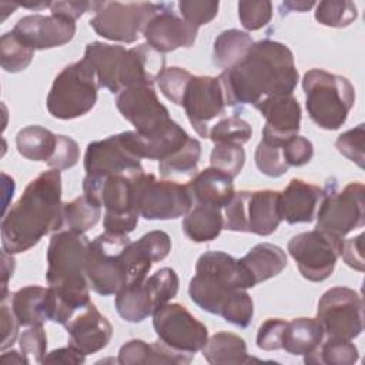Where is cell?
<instances>
[{"label":"cell","mask_w":365,"mask_h":365,"mask_svg":"<svg viewBox=\"0 0 365 365\" xmlns=\"http://www.w3.org/2000/svg\"><path fill=\"white\" fill-rule=\"evenodd\" d=\"M11 31L31 50H47L68 43L76 34V21L54 14H30L21 17Z\"/></svg>","instance_id":"ffe728a7"},{"label":"cell","mask_w":365,"mask_h":365,"mask_svg":"<svg viewBox=\"0 0 365 365\" xmlns=\"http://www.w3.org/2000/svg\"><path fill=\"white\" fill-rule=\"evenodd\" d=\"M224 228V217L220 208L197 204L182 220L184 234L194 242L215 240Z\"/></svg>","instance_id":"1f68e13d"},{"label":"cell","mask_w":365,"mask_h":365,"mask_svg":"<svg viewBox=\"0 0 365 365\" xmlns=\"http://www.w3.org/2000/svg\"><path fill=\"white\" fill-rule=\"evenodd\" d=\"M78 157V144L67 135H57L56 150L51 158L47 161V165L54 170H68L77 164Z\"/></svg>","instance_id":"816d5d0a"},{"label":"cell","mask_w":365,"mask_h":365,"mask_svg":"<svg viewBox=\"0 0 365 365\" xmlns=\"http://www.w3.org/2000/svg\"><path fill=\"white\" fill-rule=\"evenodd\" d=\"M153 327L160 342L182 354L194 355L208 339L207 327L175 302H167L153 312Z\"/></svg>","instance_id":"2e32d148"},{"label":"cell","mask_w":365,"mask_h":365,"mask_svg":"<svg viewBox=\"0 0 365 365\" xmlns=\"http://www.w3.org/2000/svg\"><path fill=\"white\" fill-rule=\"evenodd\" d=\"M252 44L254 40L248 33L237 29L224 30L214 40L212 61L222 71L228 70L245 57Z\"/></svg>","instance_id":"836d02e7"},{"label":"cell","mask_w":365,"mask_h":365,"mask_svg":"<svg viewBox=\"0 0 365 365\" xmlns=\"http://www.w3.org/2000/svg\"><path fill=\"white\" fill-rule=\"evenodd\" d=\"M282 154L289 167H301L311 161L314 145L308 138L295 134L284 141Z\"/></svg>","instance_id":"f907efd6"},{"label":"cell","mask_w":365,"mask_h":365,"mask_svg":"<svg viewBox=\"0 0 365 365\" xmlns=\"http://www.w3.org/2000/svg\"><path fill=\"white\" fill-rule=\"evenodd\" d=\"M362 238L364 235L359 234L355 238L344 240L341 257L344 258L345 264L351 268L362 272L364 271V254H362Z\"/></svg>","instance_id":"6f0895ef"},{"label":"cell","mask_w":365,"mask_h":365,"mask_svg":"<svg viewBox=\"0 0 365 365\" xmlns=\"http://www.w3.org/2000/svg\"><path fill=\"white\" fill-rule=\"evenodd\" d=\"M254 107L267 120V124L262 128L264 135L285 140L298 134L301 123V106L292 94L268 97L257 103Z\"/></svg>","instance_id":"cb8c5ba5"},{"label":"cell","mask_w":365,"mask_h":365,"mask_svg":"<svg viewBox=\"0 0 365 365\" xmlns=\"http://www.w3.org/2000/svg\"><path fill=\"white\" fill-rule=\"evenodd\" d=\"M171 9L173 4L165 3L143 31L147 44L161 54L181 47L190 48L197 40L198 29L177 16Z\"/></svg>","instance_id":"44dd1931"},{"label":"cell","mask_w":365,"mask_h":365,"mask_svg":"<svg viewBox=\"0 0 365 365\" xmlns=\"http://www.w3.org/2000/svg\"><path fill=\"white\" fill-rule=\"evenodd\" d=\"M84 361H86V354L70 344L68 346L58 348V349H54V351L46 354L41 364H76V365H78V364H84Z\"/></svg>","instance_id":"680465c9"},{"label":"cell","mask_w":365,"mask_h":365,"mask_svg":"<svg viewBox=\"0 0 365 365\" xmlns=\"http://www.w3.org/2000/svg\"><path fill=\"white\" fill-rule=\"evenodd\" d=\"M130 238L104 231L88 245L86 272L90 288L98 295L117 294L128 285L125 248Z\"/></svg>","instance_id":"9c48e42d"},{"label":"cell","mask_w":365,"mask_h":365,"mask_svg":"<svg viewBox=\"0 0 365 365\" xmlns=\"http://www.w3.org/2000/svg\"><path fill=\"white\" fill-rule=\"evenodd\" d=\"M202 356L211 365H238L251 362L245 341L232 332H217L202 346Z\"/></svg>","instance_id":"4dcf8cb0"},{"label":"cell","mask_w":365,"mask_h":365,"mask_svg":"<svg viewBox=\"0 0 365 365\" xmlns=\"http://www.w3.org/2000/svg\"><path fill=\"white\" fill-rule=\"evenodd\" d=\"M282 217L279 192L272 190L238 191L225 205L224 228L230 231L271 235L277 231Z\"/></svg>","instance_id":"30bf717a"},{"label":"cell","mask_w":365,"mask_h":365,"mask_svg":"<svg viewBox=\"0 0 365 365\" xmlns=\"http://www.w3.org/2000/svg\"><path fill=\"white\" fill-rule=\"evenodd\" d=\"M178 277L173 268L164 267L145 278V285L153 297L155 308L167 304L178 292Z\"/></svg>","instance_id":"ee69618b"},{"label":"cell","mask_w":365,"mask_h":365,"mask_svg":"<svg viewBox=\"0 0 365 365\" xmlns=\"http://www.w3.org/2000/svg\"><path fill=\"white\" fill-rule=\"evenodd\" d=\"M84 58L96 71L100 87L113 94L134 86H153L165 68L164 54L147 43L133 48L93 41L86 46Z\"/></svg>","instance_id":"5b68a950"},{"label":"cell","mask_w":365,"mask_h":365,"mask_svg":"<svg viewBox=\"0 0 365 365\" xmlns=\"http://www.w3.org/2000/svg\"><path fill=\"white\" fill-rule=\"evenodd\" d=\"M98 87L94 68L83 57L57 74L47 96V110L60 120L81 117L94 107Z\"/></svg>","instance_id":"52a82bcc"},{"label":"cell","mask_w":365,"mask_h":365,"mask_svg":"<svg viewBox=\"0 0 365 365\" xmlns=\"http://www.w3.org/2000/svg\"><path fill=\"white\" fill-rule=\"evenodd\" d=\"M358 17L356 6L348 0L319 1L315 9L318 23L328 27H346Z\"/></svg>","instance_id":"60d3db41"},{"label":"cell","mask_w":365,"mask_h":365,"mask_svg":"<svg viewBox=\"0 0 365 365\" xmlns=\"http://www.w3.org/2000/svg\"><path fill=\"white\" fill-rule=\"evenodd\" d=\"M251 135H252L251 125L245 120L237 115L220 120L217 124H214L210 128V133H208V138L214 144L230 143V144L242 145L251 138Z\"/></svg>","instance_id":"b9f144b4"},{"label":"cell","mask_w":365,"mask_h":365,"mask_svg":"<svg viewBox=\"0 0 365 365\" xmlns=\"http://www.w3.org/2000/svg\"><path fill=\"white\" fill-rule=\"evenodd\" d=\"M324 329L317 318H294L287 321L282 349L291 355H308L314 352L322 342Z\"/></svg>","instance_id":"f546056e"},{"label":"cell","mask_w":365,"mask_h":365,"mask_svg":"<svg viewBox=\"0 0 365 365\" xmlns=\"http://www.w3.org/2000/svg\"><path fill=\"white\" fill-rule=\"evenodd\" d=\"M19 321L11 309L6 304V299H1V331H3V339H1V351L11 346L16 342L17 334H19Z\"/></svg>","instance_id":"9f6ffc18"},{"label":"cell","mask_w":365,"mask_h":365,"mask_svg":"<svg viewBox=\"0 0 365 365\" xmlns=\"http://www.w3.org/2000/svg\"><path fill=\"white\" fill-rule=\"evenodd\" d=\"M34 56V50L21 43L13 31H7L0 38L1 67L7 73H17L29 67Z\"/></svg>","instance_id":"ab89813d"},{"label":"cell","mask_w":365,"mask_h":365,"mask_svg":"<svg viewBox=\"0 0 365 365\" xmlns=\"http://www.w3.org/2000/svg\"><path fill=\"white\" fill-rule=\"evenodd\" d=\"M244 163H245V151L242 145H238V144H230V143L215 144L210 155L211 167L228 174L232 178H235L241 173Z\"/></svg>","instance_id":"7bdbcfd3"},{"label":"cell","mask_w":365,"mask_h":365,"mask_svg":"<svg viewBox=\"0 0 365 365\" xmlns=\"http://www.w3.org/2000/svg\"><path fill=\"white\" fill-rule=\"evenodd\" d=\"M225 97L218 77L192 76L182 100L185 114L194 130L208 138L210 121L225 111Z\"/></svg>","instance_id":"d6986e66"},{"label":"cell","mask_w":365,"mask_h":365,"mask_svg":"<svg viewBox=\"0 0 365 365\" xmlns=\"http://www.w3.org/2000/svg\"><path fill=\"white\" fill-rule=\"evenodd\" d=\"M285 140L262 134L254 155L255 165L262 174L277 178L288 171L289 165L282 154V144Z\"/></svg>","instance_id":"f35d334b"},{"label":"cell","mask_w":365,"mask_h":365,"mask_svg":"<svg viewBox=\"0 0 365 365\" xmlns=\"http://www.w3.org/2000/svg\"><path fill=\"white\" fill-rule=\"evenodd\" d=\"M192 74L181 67H167L164 68L158 77L157 84L161 90V93L174 104L182 106L184 94L187 90V86L191 80Z\"/></svg>","instance_id":"f6af8a7d"},{"label":"cell","mask_w":365,"mask_h":365,"mask_svg":"<svg viewBox=\"0 0 365 365\" xmlns=\"http://www.w3.org/2000/svg\"><path fill=\"white\" fill-rule=\"evenodd\" d=\"M164 6L165 3L100 1L94 17L90 20V26L98 36L107 40L134 43L143 34L148 21Z\"/></svg>","instance_id":"4fadbf2b"},{"label":"cell","mask_w":365,"mask_h":365,"mask_svg":"<svg viewBox=\"0 0 365 365\" xmlns=\"http://www.w3.org/2000/svg\"><path fill=\"white\" fill-rule=\"evenodd\" d=\"M90 241L81 232L68 230L51 235L46 278L54 298L53 321L64 325L70 317L90 302V282L86 272Z\"/></svg>","instance_id":"277c9868"},{"label":"cell","mask_w":365,"mask_h":365,"mask_svg":"<svg viewBox=\"0 0 365 365\" xmlns=\"http://www.w3.org/2000/svg\"><path fill=\"white\" fill-rule=\"evenodd\" d=\"M287 321L279 318H269L264 321L257 332V346L262 351L282 349V336Z\"/></svg>","instance_id":"f5cc1de1"},{"label":"cell","mask_w":365,"mask_h":365,"mask_svg":"<svg viewBox=\"0 0 365 365\" xmlns=\"http://www.w3.org/2000/svg\"><path fill=\"white\" fill-rule=\"evenodd\" d=\"M60 170L38 174L24 188L20 200L4 212L1 245L9 254L34 247L44 235L63 228Z\"/></svg>","instance_id":"3957f363"},{"label":"cell","mask_w":365,"mask_h":365,"mask_svg":"<svg viewBox=\"0 0 365 365\" xmlns=\"http://www.w3.org/2000/svg\"><path fill=\"white\" fill-rule=\"evenodd\" d=\"M84 170L87 177H107L114 174L135 177L144 173L141 158L130 150L121 133L90 143L84 154Z\"/></svg>","instance_id":"e0dca14e"},{"label":"cell","mask_w":365,"mask_h":365,"mask_svg":"<svg viewBox=\"0 0 365 365\" xmlns=\"http://www.w3.org/2000/svg\"><path fill=\"white\" fill-rule=\"evenodd\" d=\"M322 197V188L299 178H292L279 192V211L288 224L311 222Z\"/></svg>","instance_id":"d4e9b609"},{"label":"cell","mask_w":365,"mask_h":365,"mask_svg":"<svg viewBox=\"0 0 365 365\" xmlns=\"http://www.w3.org/2000/svg\"><path fill=\"white\" fill-rule=\"evenodd\" d=\"M250 278L252 287L278 275L287 267L285 251L271 242L254 245L241 259H238Z\"/></svg>","instance_id":"83f0119b"},{"label":"cell","mask_w":365,"mask_h":365,"mask_svg":"<svg viewBox=\"0 0 365 365\" xmlns=\"http://www.w3.org/2000/svg\"><path fill=\"white\" fill-rule=\"evenodd\" d=\"M101 217V205L83 194L70 202L63 204V228L84 234L93 228Z\"/></svg>","instance_id":"d590c367"},{"label":"cell","mask_w":365,"mask_h":365,"mask_svg":"<svg viewBox=\"0 0 365 365\" xmlns=\"http://www.w3.org/2000/svg\"><path fill=\"white\" fill-rule=\"evenodd\" d=\"M0 361L4 364H30V361L21 352L13 349L10 352H3Z\"/></svg>","instance_id":"6125c7cd"},{"label":"cell","mask_w":365,"mask_h":365,"mask_svg":"<svg viewBox=\"0 0 365 365\" xmlns=\"http://www.w3.org/2000/svg\"><path fill=\"white\" fill-rule=\"evenodd\" d=\"M228 174L208 167L197 173L187 184L192 201L200 205H210L215 208L225 207L234 197V182Z\"/></svg>","instance_id":"4316f807"},{"label":"cell","mask_w":365,"mask_h":365,"mask_svg":"<svg viewBox=\"0 0 365 365\" xmlns=\"http://www.w3.org/2000/svg\"><path fill=\"white\" fill-rule=\"evenodd\" d=\"M248 288H252V284L238 259L222 251H207L197 261L188 294L201 309L220 315L235 327L247 328L254 315Z\"/></svg>","instance_id":"7a4b0ae2"},{"label":"cell","mask_w":365,"mask_h":365,"mask_svg":"<svg viewBox=\"0 0 365 365\" xmlns=\"http://www.w3.org/2000/svg\"><path fill=\"white\" fill-rule=\"evenodd\" d=\"M70 335V344L86 355L106 348L113 336L110 321L100 314L93 302L78 308L64 324Z\"/></svg>","instance_id":"7402d4cb"},{"label":"cell","mask_w":365,"mask_h":365,"mask_svg":"<svg viewBox=\"0 0 365 365\" xmlns=\"http://www.w3.org/2000/svg\"><path fill=\"white\" fill-rule=\"evenodd\" d=\"M220 3L214 0H181L178 3L182 19L194 27L208 24L218 13Z\"/></svg>","instance_id":"7dc6e473"},{"label":"cell","mask_w":365,"mask_h":365,"mask_svg":"<svg viewBox=\"0 0 365 365\" xmlns=\"http://www.w3.org/2000/svg\"><path fill=\"white\" fill-rule=\"evenodd\" d=\"M100 1H84V0H68V1H53L50 6L51 14L61 16L70 20H77L81 14L90 10H97Z\"/></svg>","instance_id":"11a10c76"},{"label":"cell","mask_w":365,"mask_h":365,"mask_svg":"<svg viewBox=\"0 0 365 365\" xmlns=\"http://www.w3.org/2000/svg\"><path fill=\"white\" fill-rule=\"evenodd\" d=\"M201 155V144L198 140L188 137V140L175 150L165 160L158 163V171L164 178L184 177L195 174Z\"/></svg>","instance_id":"8d00e7d4"},{"label":"cell","mask_w":365,"mask_h":365,"mask_svg":"<svg viewBox=\"0 0 365 365\" xmlns=\"http://www.w3.org/2000/svg\"><path fill=\"white\" fill-rule=\"evenodd\" d=\"M314 6H315L314 1H284L281 4V9H285L287 13H289V11L304 13V11H308Z\"/></svg>","instance_id":"94428289"},{"label":"cell","mask_w":365,"mask_h":365,"mask_svg":"<svg viewBox=\"0 0 365 365\" xmlns=\"http://www.w3.org/2000/svg\"><path fill=\"white\" fill-rule=\"evenodd\" d=\"M191 354L177 352L163 342L147 344L141 339H130L118 352L117 362L121 365H140V364H190Z\"/></svg>","instance_id":"f1b7e54d"},{"label":"cell","mask_w":365,"mask_h":365,"mask_svg":"<svg viewBox=\"0 0 365 365\" xmlns=\"http://www.w3.org/2000/svg\"><path fill=\"white\" fill-rule=\"evenodd\" d=\"M135 177L123 174L84 177V194L97 201L106 210L103 224L107 232L127 235L137 227L140 214L135 207Z\"/></svg>","instance_id":"ba28073f"},{"label":"cell","mask_w":365,"mask_h":365,"mask_svg":"<svg viewBox=\"0 0 365 365\" xmlns=\"http://www.w3.org/2000/svg\"><path fill=\"white\" fill-rule=\"evenodd\" d=\"M115 309L128 322H141L153 315L157 308L145 285V279L120 289L115 294Z\"/></svg>","instance_id":"d6a6232c"},{"label":"cell","mask_w":365,"mask_h":365,"mask_svg":"<svg viewBox=\"0 0 365 365\" xmlns=\"http://www.w3.org/2000/svg\"><path fill=\"white\" fill-rule=\"evenodd\" d=\"M342 244L344 238L312 230L294 235L288 242V252L305 279L321 282L334 272Z\"/></svg>","instance_id":"5bb4252c"},{"label":"cell","mask_w":365,"mask_h":365,"mask_svg":"<svg viewBox=\"0 0 365 365\" xmlns=\"http://www.w3.org/2000/svg\"><path fill=\"white\" fill-rule=\"evenodd\" d=\"M57 134L40 125L21 128L16 135L17 151L27 160L48 161L54 154Z\"/></svg>","instance_id":"e575fe53"},{"label":"cell","mask_w":365,"mask_h":365,"mask_svg":"<svg viewBox=\"0 0 365 365\" xmlns=\"http://www.w3.org/2000/svg\"><path fill=\"white\" fill-rule=\"evenodd\" d=\"M137 244L143 248V251L153 262L164 259L171 251V240L168 234L160 230L144 234L141 238L137 240Z\"/></svg>","instance_id":"db71d44e"},{"label":"cell","mask_w":365,"mask_h":365,"mask_svg":"<svg viewBox=\"0 0 365 365\" xmlns=\"http://www.w3.org/2000/svg\"><path fill=\"white\" fill-rule=\"evenodd\" d=\"M121 115L143 135L161 130L171 121L167 107L158 100L153 86H134L124 88L115 98Z\"/></svg>","instance_id":"ac0fdd59"},{"label":"cell","mask_w":365,"mask_h":365,"mask_svg":"<svg viewBox=\"0 0 365 365\" xmlns=\"http://www.w3.org/2000/svg\"><path fill=\"white\" fill-rule=\"evenodd\" d=\"M20 352L31 362L41 364L47 354V336L43 325H33L19 336Z\"/></svg>","instance_id":"c3c4849f"},{"label":"cell","mask_w":365,"mask_h":365,"mask_svg":"<svg viewBox=\"0 0 365 365\" xmlns=\"http://www.w3.org/2000/svg\"><path fill=\"white\" fill-rule=\"evenodd\" d=\"M365 188L362 182H349L338 190L331 181L322 190L317 211V227L322 232L344 238L355 228L365 224Z\"/></svg>","instance_id":"8fae6325"},{"label":"cell","mask_w":365,"mask_h":365,"mask_svg":"<svg viewBox=\"0 0 365 365\" xmlns=\"http://www.w3.org/2000/svg\"><path fill=\"white\" fill-rule=\"evenodd\" d=\"M364 143L365 127L364 124H358L355 128L342 133L336 138L335 147L342 155L358 164V167L364 168Z\"/></svg>","instance_id":"681fc988"},{"label":"cell","mask_w":365,"mask_h":365,"mask_svg":"<svg viewBox=\"0 0 365 365\" xmlns=\"http://www.w3.org/2000/svg\"><path fill=\"white\" fill-rule=\"evenodd\" d=\"M238 17L244 29L254 31L267 26L272 17L271 1H240Z\"/></svg>","instance_id":"bcb514c9"},{"label":"cell","mask_w":365,"mask_h":365,"mask_svg":"<svg viewBox=\"0 0 365 365\" xmlns=\"http://www.w3.org/2000/svg\"><path fill=\"white\" fill-rule=\"evenodd\" d=\"M227 106L252 104L292 94L298 83L292 51L282 43L259 40L245 57L218 76Z\"/></svg>","instance_id":"6da1fadb"},{"label":"cell","mask_w":365,"mask_h":365,"mask_svg":"<svg viewBox=\"0 0 365 365\" xmlns=\"http://www.w3.org/2000/svg\"><path fill=\"white\" fill-rule=\"evenodd\" d=\"M302 88L309 118L324 130H338L348 118L355 103L351 81L322 68H311L304 74Z\"/></svg>","instance_id":"8992f818"},{"label":"cell","mask_w":365,"mask_h":365,"mask_svg":"<svg viewBox=\"0 0 365 365\" xmlns=\"http://www.w3.org/2000/svg\"><path fill=\"white\" fill-rule=\"evenodd\" d=\"M317 319L328 336L352 341L364 329L361 295L346 287L329 288L318 301Z\"/></svg>","instance_id":"9a60e30c"},{"label":"cell","mask_w":365,"mask_h":365,"mask_svg":"<svg viewBox=\"0 0 365 365\" xmlns=\"http://www.w3.org/2000/svg\"><path fill=\"white\" fill-rule=\"evenodd\" d=\"M305 364H325V365H352L358 361V348L349 339L331 338L308 355H304Z\"/></svg>","instance_id":"74e56055"},{"label":"cell","mask_w":365,"mask_h":365,"mask_svg":"<svg viewBox=\"0 0 365 365\" xmlns=\"http://www.w3.org/2000/svg\"><path fill=\"white\" fill-rule=\"evenodd\" d=\"M121 137L138 158L163 161L184 145L190 135L180 124L171 120L167 125L153 134L143 135L134 130L121 133Z\"/></svg>","instance_id":"603a6c76"},{"label":"cell","mask_w":365,"mask_h":365,"mask_svg":"<svg viewBox=\"0 0 365 365\" xmlns=\"http://www.w3.org/2000/svg\"><path fill=\"white\" fill-rule=\"evenodd\" d=\"M134 194L137 211L145 220H174L185 215L194 204L187 185L145 173L135 177Z\"/></svg>","instance_id":"7c38bea8"},{"label":"cell","mask_w":365,"mask_h":365,"mask_svg":"<svg viewBox=\"0 0 365 365\" xmlns=\"http://www.w3.org/2000/svg\"><path fill=\"white\" fill-rule=\"evenodd\" d=\"M11 309L23 327L43 325L53 321L54 298L50 288L29 285L11 295Z\"/></svg>","instance_id":"484cf974"},{"label":"cell","mask_w":365,"mask_h":365,"mask_svg":"<svg viewBox=\"0 0 365 365\" xmlns=\"http://www.w3.org/2000/svg\"><path fill=\"white\" fill-rule=\"evenodd\" d=\"M1 259H3V295L1 299H6V289H7V281L10 278V275H13L14 271V258L13 254H9L3 250L1 252Z\"/></svg>","instance_id":"91938a15"}]
</instances>
